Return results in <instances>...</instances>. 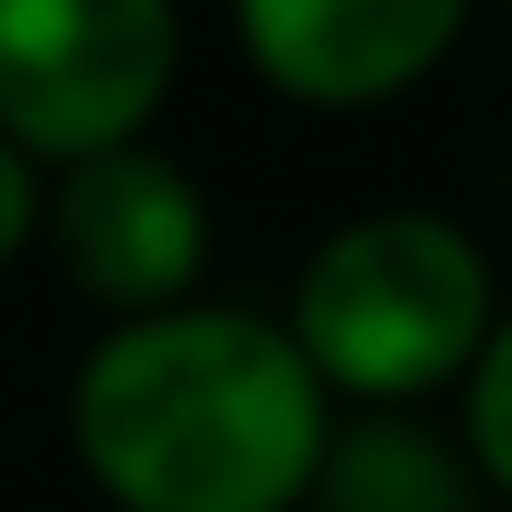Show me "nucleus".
<instances>
[{
	"label": "nucleus",
	"instance_id": "f257e3e1",
	"mask_svg": "<svg viewBox=\"0 0 512 512\" xmlns=\"http://www.w3.org/2000/svg\"><path fill=\"white\" fill-rule=\"evenodd\" d=\"M323 437V380L238 304L133 313L67 380V446L114 512H304Z\"/></svg>",
	"mask_w": 512,
	"mask_h": 512
},
{
	"label": "nucleus",
	"instance_id": "f03ea898",
	"mask_svg": "<svg viewBox=\"0 0 512 512\" xmlns=\"http://www.w3.org/2000/svg\"><path fill=\"white\" fill-rule=\"evenodd\" d=\"M494 332L503 313H494L484 247L437 209H380V219H351L313 247L285 342L304 351L323 399L408 408L456 389V370Z\"/></svg>",
	"mask_w": 512,
	"mask_h": 512
},
{
	"label": "nucleus",
	"instance_id": "7ed1b4c3",
	"mask_svg": "<svg viewBox=\"0 0 512 512\" xmlns=\"http://www.w3.org/2000/svg\"><path fill=\"white\" fill-rule=\"evenodd\" d=\"M181 67V0H0V143L29 162L143 143Z\"/></svg>",
	"mask_w": 512,
	"mask_h": 512
},
{
	"label": "nucleus",
	"instance_id": "20e7f679",
	"mask_svg": "<svg viewBox=\"0 0 512 512\" xmlns=\"http://www.w3.org/2000/svg\"><path fill=\"white\" fill-rule=\"evenodd\" d=\"M38 219L57 228V256H67L76 294L105 304L114 323L133 313L190 304L209 256V200L171 152L152 143H114L86 152V162L57 171V200H38Z\"/></svg>",
	"mask_w": 512,
	"mask_h": 512
},
{
	"label": "nucleus",
	"instance_id": "39448f33",
	"mask_svg": "<svg viewBox=\"0 0 512 512\" xmlns=\"http://www.w3.org/2000/svg\"><path fill=\"white\" fill-rule=\"evenodd\" d=\"M475 0H228L247 67L294 105H389L465 38Z\"/></svg>",
	"mask_w": 512,
	"mask_h": 512
},
{
	"label": "nucleus",
	"instance_id": "423d86ee",
	"mask_svg": "<svg viewBox=\"0 0 512 512\" xmlns=\"http://www.w3.org/2000/svg\"><path fill=\"white\" fill-rule=\"evenodd\" d=\"M494 494L475 484V465L456 456V437L370 408L361 427H332L323 465H313L304 512H484Z\"/></svg>",
	"mask_w": 512,
	"mask_h": 512
},
{
	"label": "nucleus",
	"instance_id": "0eeeda50",
	"mask_svg": "<svg viewBox=\"0 0 512 512\" xmlns=\"http://www.w3.org/2000/svg\"><path fill=\"white\" fill-rule=\"evenodd\" d=\"M456 389H465L456 456L475 465L484 494H512V332H494V342H484L475 361L456 370Z\"/></svg>",
	"mask_w": 512,
	"mask_h": 512
},
{
	"label": "nucleus",
	"instance_id": "6e6552de",
	"mask_svg": "<svg viewBox=\"0 0 512 512\" xmlns=\"http://www.w3.org/2000/svg\"><path fill=\"white\" fill-rule=\"evenodd\" d=\"M38 200H48V190H38V162L0 143V266H10V256L29 247V228H38Z\"/></svg>",
	"mask_w": 512,
	"mask_h": 512
}]
</instances>
